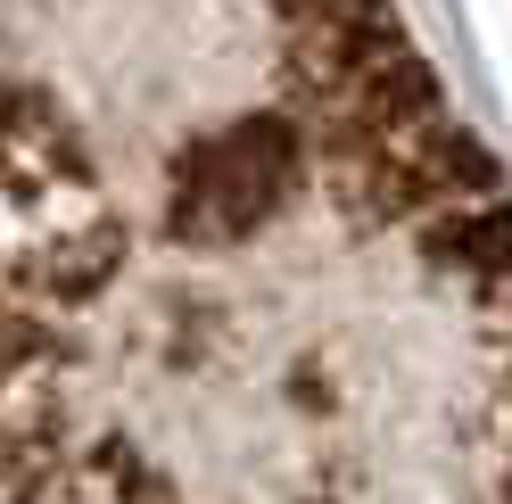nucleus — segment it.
<instances>
[{
	"label": "nucleus",
	"instance_id": "1",
	"mask_svg": "<svg viewBox=\"0 0 512 504\" xmlns=\"http://www.w3.org/2000/svg\"><path fill=\"white\" fill-rule=\"evenodd\" d=\"M0 504H512V182L397 0H0Z\"/></svg>",
	"mask_w": 512,
	"mask_h": 504
}]
</instances>
